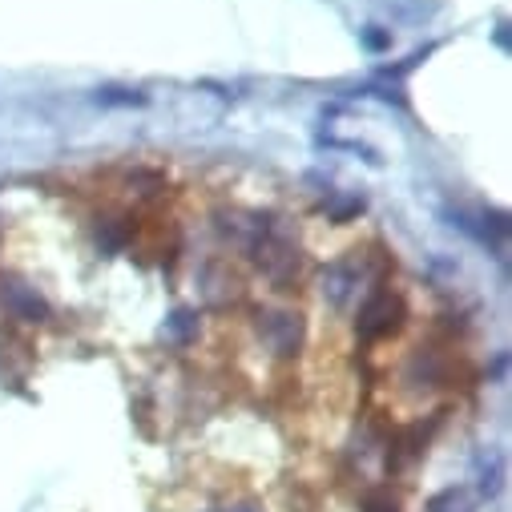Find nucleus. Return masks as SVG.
<instances>
[{"instance_id":"nucleus-1","label":"nucleus","mask_w":512,"mask_h":512,"mask_svg":"<svg viewBox=\"0 0 512 512\" xmlns=\"http://www.w3.org/2000/svg\"><path fill=\"white\" fill-rule=\"evenodd\" d=\"M400 323H404V299L396 291H375L359 307L355 331H359V339H383V335L400 331Z\"/></svg>"},{"instance_id":"nucleus-2","label":"nucleus","mask_w":512,"mask_h":512,"mask_svg":"<svg viewBox=\"0 0 512 512\" xmlns=\"http://www.w3.org/2000/svg\"><path fill=\"white\" fill-rule=\"evenodd\" d=\"M254 259H259V267L275 279V283H287L291 275H295V267H299V254H295V246L287 242V238H275V234H267V226H263V238L254 242Z\"/></svg>"},{"instance_id":"nucleus-3","label":"nucleus","mask_w":512,"mask_h":512,"mask_svg":"<svg viewBox=\"0 0 512 512\" xmlns=\"http://www.w3.org/2000/svg\"><path fill=\"white\" fill-rule=\"evenodd\" d=\"M259 331H263V339H267L279 355H295L299 343H303V319L291 315V311H267V315L259 319Z\"/></svg>"},{"instance_id":"nucleus-4","label":"nucleus","mask_w":512,"mask_h":512,"mask_svg":"<svg viewBox=\"0 0 512 512\" xmlns=\"http://www.w3.org/2000/svg\"><path fill=\"white\" fill-rule=\"evenodd\" d=\"M0 299H5V307L17 315V319H29V323H45L49 319V307L37 291L21 287V283H5V291H0Z\"/></svg>"},{"instance_id":"nucleus-5","label":"nucleus","mask_w":512,"mask_h":512,"mask_svg":"<svg viewBox=\"0 0 512 512\" xmlns=\"http://www.w3.org/2000/svg\"><path fill=\"white\" fill-rule=\"evenodd\" d=\"M351 283H355V275H351V271L331 267V271H327V279H323V295H331V303H343V299H347V291H351Z\"/></svg>"},{"instance_id":"nucleus-6","label":"nucleus","mask_w":512,"mask_h":512,"mask_svg":"<svg viewBox=\"0 0 512 512\" xmlns=\"http://www.w3.org/2000/svg\"><path fill=\"white\" fill-rule=\"evenodd\" d=\"M432 512H472V504H468V496L460 488H448V492H440L432 500Z\"/></svg>"},{"instance_id":"nucleus-7","label":"nucleus","mask_w":512,"mask_h":512,"mask_svg":"<svg viewBox=\"0 0 512 512\" xmlns=\"http://www.w3.org/2000/svg\"><path fill=\"white\" fill-rule=\"evenodd\" d=\"M194 327H198V319H194L190 311H178V315L166 323V335H170V339H178V343H186V339L194 335Z\"/></svg>"},{"instance_id":"nucleus-8","label":"nucleus","mask_w":512,"mask_h":512,"mask_svg":"<svg viewBox=\"0 0 512 512\" xmlns=\"http://www.w3.org/2000/svg\"><path fill=\"white\" fill-rule=\"evenodd\" d=\"M97 101H101V105H142L138 93H125V89H101Z\"/></svg>"},{"instance_id":"nucleus-9","label":"nucleus","mask_w":512,"mask_h":512,"mask_svg":"<svg viewBox=\"0 0 512 512\" xmlns=\"http://www.w3.org/2000/svg\"><path fill=\"white\" fill-rule=\"evenodd\" d=\"M363 512H400V508H396V500H388V496H367V500H363Z\"/></svg>"},{"instance_id":"nucleus-10","label":"nucleus","mask_w":512,"mask_h":512,"mask_svg":"<svg viewBox=\"0 0 512 512\" xmlns=\"http://www.w3.org/2000/svg\"><path fill=\"white\" fill-rule=\"evenodd\" d=\"M210 512H259L254 500H242V504H226V508H210Z\"/></svg>"},{"instance_id":"nucleus-11","label":"nucleus","mask_w":512,"mask_h":512,"mask_svg":"<svg viewBox=\"0 0 512 512\" xmlns=\"http://www.w3.org/2000/svg\"><path fill=\"white\" fill-rule=\"evenodd\" d=\"M367 45L371 49H383V45H388V33H367Z\"/></svg>"}]
</instances>
